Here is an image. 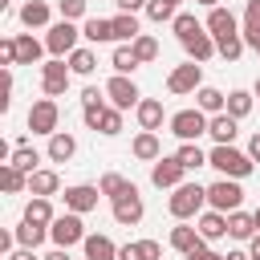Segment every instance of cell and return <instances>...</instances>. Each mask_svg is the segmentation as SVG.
Segmentation results:
<instances>
[{"instance_id":"1","label":"cell","mask_w":260,"mask_h":260,"mask_svg":"<svg viewBox=\"0 0 260 260\" xmlns=\"http://www.w3.org/2000/svg\"><path fill=\"white\" fill-rule=\"evenodd\" d=\"M203 203H207V187H199V183H179L175 195H171V215H175V219H191Z\"/></svg>"},{"instance_id":"2","label":"cell","mask_w":260,"mask_h":260,"mask_svg":"<svg viewBox=\"0 0 260 260\" xmlns=\"http://www.w3.org/2000/svg\"><path fill=\"white\" fill-rule=\"evenodd\" d=\"M207 167H215V171H223V175H232V179L252 175V158L240 154V150H232V146H215V150L207 154Z\"/></svg>"},{"instance_id":"3","label":"cell","mask_w":260,"mask_h":260,"mask_svg":"<svg viewBox=\"0 0 260 260\" xmlns=\"http://www.w3.org/2000/svg\"><path fill=\"white\" fill-rule=\"evenodd\" d=\"M57 118H61L57 102H53V98H41V102H32V110H28V130L53 138V134H57Z\"/></svg>"},{"instance_id":"4","label":"cell","mask_w":260,"mask_h":260,"mask_svg":"<svg viewBox=\"0 0 260 260\" xmlns=\"http://www.w3.org/2000/svg\"><path fill=\"white\" fill-rule=\"evenodd\" d=\"M171 134L183 138V142H195L199 134H207V118H203V110H179V114L171 118Z\"/></svg>"},{"instance_id":"5","label":"cell","mask_w":260,"mask_h":260,"mask_svg":"<svg viewBox=\"0 0 260 260\" xmlns=\"http://www.w3.org/2000/svg\"><path fill=\"white\" fill-rule=\"evenodd\" d=\"M49 236H53V244H57V248H69V244L85 240L81 215H77V211H69V215H57V219H53V228H49Z\"/></svg>"},{"instance_id":"6","label":"cell","mask_w":260,"mask_h":260,"mask_svg":"<svg viewBox=\"0 0 260 260\" xmlns=\"http://www.w3.org/2000/svg\"><path fill=\"white\" fill-rule=\"evenodd\" d=\"M240 199H244V191H240L232 179H219V183L207 187V203H211V211H236Z\"/></svg>"},{"instance_id":"7","label":"cell","mask_w":260,"mask_h":260,"mask_svg":"<svg viewBox=\"0 0 260 260\" xmlns=\"http://www.w3.org/2000/svg\"><path fill=\"white\" fill-rule=\"evenodd\" d=\"M77 28H73V20H61V24H53L49 28V37H45V49L53 53V57H65V53H73V45H77Z\"/></svg>"},{"instance_id":"8","label":"cell","mask_w":260,"mask_h":260,"mask_svg":"<svg viewBox=\"0 0 260 260\" xmlns=\"http://www.w3.org/2000/svg\"><path fill=\"white\" fill-rule=\"evenodd\" d=\"M41 85H45V98H61V93L69 89V69H65V61H61V57H53V61L45 65Z\"/></svg>"},{"instance_id":"9","label":"cell","mask_w":260,"mask_h":260,"mask_svg":"<svg viewBox=\"0 0 260 260\" xmlns=\"http://www.w3.org/2000/svg\"><path fill=\"white\" fill-rule=\"evenodd\" d=\"M114 219H118V223H126V228L142 219V195H138V187H130L126 195H118V199H114Z\"/></svg>"},{"instance_id":"10","label":"cell","mask_w":260,"mask_h":260,"mask_svg":"<svg viewBox=\"0 0 260 260\" xmlns=\"http://www.w3.org/2000/svg\"><path fill=\"white\" fill-rule=\"evenodd\" d=\"M199 81H203V69H199L195 61H187V65H179V69L167 77V89H171V93H191Z\"/></svg>"},{"instance_id":"11","label":"cell","mask_w":260,"mask_h":260,"mask_svg":"<svg viewBox=\"0 0 260 260\" xmlns=\"http://www.w3.org/2000/svg\"><path fill=\"white\" fill-rule=\"evenodd\" d=\"M106 93H110V102H114V110H130L134 102H138V85L130 81V77H110V85H106Z\"/></svg>"},{"instance_id":"12","label":"cell","mask_w":260,"mask_h":260,"mask_svg":"<svg viewBox=\"0 0 260 260\" xmlns=\"http://www.w3.org/2000/svg\"><path fill=\"white\" fill-rule=\"evenodd\" d=\"M183 171H187V167H183L179 158H158V162L150 167V183H154V187H179V183H183Z\"/></svg>"},{"instance_id":"13","label":"cell","mask_w":260,"mask_h":260,"mask_svg":"<svg viewBox=\"0 0 260 260\" xmlns=\"http://www.w3.org/2000/svg\"><path fill=\"white\" fill-rule=\"evenodd\" d=\"M98 195H102V187H89V183H77V187H69L65 191V207L69 211H93L98 207Z\"/></svg>"},{"instance_id":"14","label":"cell","mask_w":260,"mask_h":260,"mask_svg":"<svg viewBox=\"0 0 260 260\" xmlns=\"http://www.w3.org/2000/svg\"><path fill=\"white\" fill-rule=\"evenodd\" d=\"M207 28H211V37H215V41H223V37H236V16H232L228 8H211V16H207Z\"/></svg>"},{"instance_id":"15","label":"cell","mask_w":260,"mask_h":260,"mask_svg":"<svg viewBox=\"0 0 260 260\" xmlns=\"http://www.w3.org/2000/svg\"><path fill=\"white\" fill-rule=\"evenodd\" d=\"M207 134H211L219 146H232V138H236V118H232V114H215V118L207 122Z\"/></svg>"},{"instance_id":"16","label":"cell","mask_w":260,"mask_h":260,"mask_svg":"<svg viewBox=\"0 0 260 260\" xmlns=\"http://www.w3.org/2000/svg\"><path fill=\"white\" fill-rule=\"evenodd\" d=\"M81 244H85V260H114L118 256V248H114L110 236H85Z\"/></svg>"},{"instance_id":"17","label":"cell","mask_w":260,"mask_h":260,"mask_svg":"<svg viewBox=\"0 0 260 260\" xmlns=\"http://www.w3.org/2000/svg\"><path fill=\"white\" fill-rule=\"evenodd\" d=\"M138 122H142V130H158L162 126V102L158 98H142L138 102Z\"/></svg>"},{"instance_id":"18","label":"cell","mask_w":260,"mask_h":260,"mask_svg":"<svg viewBox=\"0 0 260 260\" xmlns=\"http://www.w3.org/2000/svg\"><path fill=\"white\" fill-rule=\"evenodd\" d=\"M57 187H61L57 171H37V175H28V191H32L37 199H49V195H53Z\"/></svg>"},{"instance_id":"19","label":"cell","mask_w":260,"mask_h":260,"mask_svg":"<svg viewBox=\"0 0 260 260\" xmlns=\"http://www.w3.org/2000/svg\"><path fill=\"white\" fill-rule=\"evenodd\" d=\"M199 244H203L199 228H187V223L171 228V248H175V252H191V248H199Z\"/></svg>"},{"instance_id":"20","label":"cell","mask_w":260,"mask_h":260,"mask_svg":"<svg viewBox=\"0 0 260 260\" xmlns=\"http://www.w3.org/2000/svg\"><path fill=\"white\" fill-rule=\"evenodd\" d=\"M244 45H260V0H248L244 8Z\"/></svg>"},{"instance_id":"21","label":"cell","mask_w":260,"mask_h":260,"mask_svg":"<svg viewBox=\"0 0 260 260\" xmlns=\"http://www.w3.org/2000/svg\"><path fill=\"white\" fill-rule=\"evenodd\" d=\"M110 24H114V41H130V45H134V41L142 37V32H138V16H134V12H122V16H114Z\"/></svg>"},{"instance_id":"22","label":"cell","mask_w":260,"mask_h":260,"mask_svg":"<svg viewBox=\"0 0 260 260\" xmlns=\"http://www.w3.org/2000/svg\"><path fill=\"white\" fill-rule=\"evenodd\" d=\"M41 61V41H32V32L16 37V65H37Z\"/></svg>"},{"instance_id":"23","label":"cell","mask_w":260,"mask_h":260,"mask_svg":"<svg viewBox=\"0 0 260 260\" xmlns=\"http://www.w3.org/2000/svg\"><path fill=\"white\" fill-rule=\"evenodd\" d=\"M199 236H203V240H219V236H228V219H223V211H207V215H199Z\"/></svg>"},{"instance_id":"24","label":"cell","mask_w":260,"mask_h":260,"mask_svg":"<svg viewBox=\"0 0 260 260\" xmlns=\"http://www.w3.org/2000/svg\"><path fill=\"white\" fill-rule=\"evenodd\" d=\"M81 37H85V41H93V45L114 41V24H110V20H102V16H89V20H85V28H81Z\"/></svg>"},{"instance_id":"25","label":"cell","mask_w":260,"mask_h":260,"mask_svg":"<svg viewBox=\"0 0 260 260\" xmlns=\"http://www.w3.org/2000/svg\"><path fill=\"white\" fill-rule=\"evenodd\" d=\"M183 49L191 53V61H207V57L215 53V41H211L207 32H195V37H187V41H183Z\"/></svg>"},{"instance_id":"26","label":"cell","mask_w":260,"mask_h":260,"mask_svg":"<svg viewBox=\"0 0 260 260\" xmlns=\"http://www.w3.org/2000/svg\"><path fill=\"white\" fill-rule=\"evenodd\" d=\"M73 150H77L73 134H53V138H49V158H53V162H69Z\"/></svg>"},{"instance_id":"27","label":"cell","mask_w":260,"mask_h":260,"mask_svg":"<svg viewBox=\"0 0 260 260\" xmlns=\"http://www.w3.org/2000/svg\"><path fill=\"white\" fill-rule=\"evenodd\" d=\"M252 232H256V219H252V215H244V211H232V215H228V236L252 240Z\"/></svg>"},{"instance_id":"28","label":"cell","mask_w":260,"mask_h":260,"mask_svg":"<svg viewBox=\"0 0 260 260\" xmlns=\"http://www.w3.org/2000/svg\"><path fill=\"white\" fill-rule=\"evenodd\" d=\"M20 20H24L28 28H41V24L49 20V4H45V0H28V4L20 8Z\"/></svg>"},{"instance_id":"29","label":"cell","mask_w":260,"mask_h":260,"mask_svg":"<svg viewBox=\"0 0 260 260\" xmlns=\"http://www.w3.org/2000/svg\"><path fill=\"white\" fill-rule=\"evenodd\" d=\"M37 162H41V154H37L32 146H16V150H12V162H8V167L24 171V175H37Z\"/></svg>"},{"instance_id":"30","label":"cell","mask_w":260,"mask_h":260,"mask_svg":"<svg viewBox=\"0 0 260 260\" xmlns=\"http://www.w3.org/2000/svg\"><path fill=\"white\" fill-rule=\"evenodd\" d=\"M45 236H49V228H45V223H28V219H24V223L16 228V240H20V248H37Z\"/></svg>"},{"instance_id":"31","label":"cell","mask_w":260,"mask_h":260,"mask_svg":"<svg viewBox=\"0 0 260 260\" xmlns=\"http://www.w3.org/2000/svg\"><path fill=\"white\" fill-rule=\"evenodd\" d=\"M199 110H203V114H219V110H228V98H223L219 89L203 85V89H199Z\"/></svg>"},{"instance_id":"32","label":"cell","mask_w":260,"mask_h":260,"mask_svg":"<svg viewBox=\"0 0 260 260\" xmlns=\"http://www.w3.org/2000/svg\"><path fill=\"white\" fill-rule=\"evenodd\" d=\"M175 158H179V162H183V167H187V171H199V167H207V154H203V150H199V146H195V142H183V146H179V154H175Z\"/></svg>"},{"instance_id":"33","label":"cell","mask_w":260,"mask_h":260,"mask_svg":"<svg viewBox=\"0 0 260 260\" xmlns=\"http://www.w3.org/2000/svg\"><path fill=\"white\" fill-rule=\"evenodd\" d=\"M248 110H252V93H244V89H232V93H228V114L240 122Z\"/></svg>"},{"instance_id":"34","label":"cell","mask_w":260,"mask_h":260,"mask_svg":"<svg viewBox=\"0 0 260 260\" xmlns=\"http://www.w3.org/2000/svg\"><path fill=\"white\" fill-rule=\"evenodd\" d=\"M134 154H138V158H158V138H154V130H142V134L134 138Z\"/></svg>"},{"instance_id":"35","label":"cell","mask_w":260,"mask_h":260,"mask_svg":"<svg viewBox=\"0 0 260 260\" xmlns=\"http://www.w3.org/2000/svg\"><path fill=\"white\" fill-rule=\"evenodd\" d=\"M24 219H28V223H53V207H49V199H32V203L24 207Z\"/></svg>"},{"instance_id":"36","label":"cell","mask_w":260,"mask_h":260,"mask_svg":"<svg viewBox=\"0 0 260 260\" xmlns=\"http://www.w3.org/2000/svg\"><path fill=\"white\" fill-rule=\"evenodd\" d=\"M215 53H219L223 61H236V57L244 53V37L236 32V37H223V41H215Z\"/></svg>"},{"instance_id":"37","label":"cell","mask_w":260,"mask_h":260,"mask_svg":"<svg viewBox=\"0 0 260 260\" xmlns=\"http://www.w3.org/2000/svg\"><path fill=\"white\" fill-rule=\"evenodd\" d=\"M130 49H134L138 65H146V61H154V57H158V41H154V37H138V41H134Z\"/></svg>"},{"instance_id":"38","label":"cell","mask_w":260,"mask_h":260,"mask_svg":"<svg viewBox=\"0 0 260 260\" xmlns=\"http://www.w3.org/2000/svg\"><path fill=\"white\" fill-rule=\"evenodd\" d=\"M195 32H203V28H199V20H195L191 12H179V16H175V37H179V41H187V37H195Z\"/></svg>"},{"instance_id":"39","label":"cell","mask_w":260,"mask_h":260,"mask_svg":"<svg viewBox=\"0 0 260 260\" xmlns=\"http://www.w3.org/2000/svg\"><path fill=\"white\" fill-rule=\"evenodd\" d=\"M114 69H118L122 77H126V73H134V69H138V57H134V49H126V45H122V49H114Z\"/></svg>"},{"instance_id":"40","label":"cell","mask_w":260,"mask_h":260,"mask_svg":"<svg viewBox=\"0 0 260 260\" xmlns=\"http://www.w3.org/2000/svg\"><path fill=\"white\" fill-rule=\"evenodd\" d=\"M69 69L73 73H93V53L89 49H73L69 53Z\"/></svg>"},{"instance_id":"41","label":"cell","mask_w":260,"mask_h":260,"mask_svg":"<svg viewBox=\"0 0 260 260\" xmlns=\"http://www.w3.org/2000/svg\"><path fill=\"white\" fill-rule=\"evenodd\" d=\"M130 187H134V183H126L122 175H106V179H102V195H110V199H118V195H126Z\"/></svg>"},{"instance_id":"42","label":"cell","mask_w":260,"mask_h":260,"mask_svg":"<svg viewBox=\"0 0 260 260\" xmlns=\"http://www.w3.org/2000/svg\"><path fill=\"white\" fill-rule=\"evenodd\" d=\"M146 16L158 20V24H162V20H175V4H171V0H150V4H146Z\"/></svg>"},{"instance_id":"43","label":"cell","mask_w":260,"mask_h":260,"mask_svg":"<svg viewBox=\"0 0 260 260\" xmlns=\"http://www.w3.org/2000/svg\"><path fill=\"white\" fill-rule=\"evenodd\" d=\"M0 179H4V191H24V187H28V175H24V171H16V167H4V175H0Z\"/></svg>"},{"instance_id":"44","label":"cell","mask_w":260,"mask_h":260,"mask_svg":"<svg viewBox=\"0 0 260 260\" xmlns=\"http://www.w3.org/2000/svg\"><path fill=\"white\" fill-rule=\"evenodd\" d=\"M98 130H102V134H118V130H122V110H106V118H102Z\"/></svg>"},{"instance_id":"45","label":"cell","mask_w":260,"mask_h":260,"mask_svg":"<svg viewBox=\"0 0 260 260\" xmlns=\"http://www.w3.org/2000/svg\"><path fill=\"white\" fill-rule=\"evenodd\" d=\"M57 8H61L65 20H77V16L85 12V0H57Z\"/></svg>"},{"instance_id":"46","label":"cell","mask_w":260,"mask_h":260,"mask_svg":"<svg viewBox=\"0 0 260 260\" xmlns=\"http://www.w3.org/2000/svg\"><path fill=\"white\" fill-rule=\"evenodd\" d=\"M0 61L4 65H16V41H0Z\"/></svg>"},{"instance_id":"47","label":"cell","mask_w":260,"mask_h":260,"mask_svg":"<svg viewBox=\"0 0 260 260\" xmlns=\"http://www.w3.org/2000/svg\"><path fill=\"white\" fill-rule=\"evenodd\" d=\"M118 260H142V244H122L118 248Z\"/></svg>"},{"instance_id":"48","label":"cell","mask_w":260,"mask_h":260,"mask_svg":"<svg viewBox=\"0 0 260 260\" xmlns=\"http://www.w3.org/2000/svg\"><path fill=\"white\" fill-rule=\"evenodd\" d=\"M138 244H142V260H158V256H162V248H158L154 240H138Z\"/></svg>"},{"instance_id":"49","label":"cell","mask_w":260,"mask_h":260,"mask_svg":"<svg viewBox=\"0 0 260 260\" xmlns=\"http://www.w3.org/2000/svg\"><path fill=\"white\" fill-rule=\"evenodd\" d=\"M187 260H223V256H215L211 248H203V244H199V248H191V252H187Z\"/></svg>"},{"instance_id":"50","label":"cell","mask_w":260,"mask_h":260,"mask_svg":"<svg viewBox=\"0 0 260 260\" xmlns=\"http://www.w3.org/2000/svg\"><path fill=\"white\" fill-rule=\"evenodd\" d=\"M114 4H118L122 12H138V8H146L150 0H114Z\"/></svg>"},{"instance_id":"51","label":"cell","mask_w":260,"mask_h":260,"mask_svg":"<svg viewBox=\"0 0 260 260\" xmlns=\"http://www.w3.org/2000/svg\"><path fill=\"white\" fill-rule=\"evenodd\" d=\"M248 158L260 162V134H252V142H248Z\"/></svg>"},{"instance_id":"52","label":"cell","mask_w":260,"mask_h":260,"mask_svg":"<svg viewBox=\"0 0 260 260\" xmlns=\"http://www.w3.org/2000/svg\"><path fill=\"white\" fill-rule=\"evenodd\" d=\"M8 260H37V256H32V248H20V252H12Z\"/></svg>"},{"instance_id":"53","label":"cell","mask_w":260,"mask_h":260,"mask_svg":"<svg viewBox=\"0 0 260 260\" xmlns=\"http://www.w3.org/2000/svg\"><path fill=\"white\" fill-rule=\"evenodd\" d=\"M45 260H69V252H65V248H57V252H49Z\"/></svg>"},{"instance_id":"54","label":"cell","mask_w":260,"mask_h":260,"mask_svg":"<svg viewBox=\"0 0 260 260\" xmlns=\"http://www.w3.org/2000/svg\"><path fill=\"white\" fill-rule=\"evenodd\" d=\"M252 260H260V236H252Z\"/></svg>"},{"instance_id":"55","label":"cell","mask_w":260,"mask_h":260,"mask_svg":"<svg viewBox=\"0 0 260 260\" xmlns=\"http://www.w3.org/2000/svg\"><path fill=\"white\" fill-rule=\"evenodd\" d=\"M223 260H252V256H244V252H228Z\"/></svg>"},{"instance_id":"56","label":"cell","mask_w":260,"mask_h":260,"mask_svg":"<svg viewBox=\"0 0 260 260\" xmlns=\"http://www.w3.org/2000/svg\"><path fill=\"white\" fill-rule=\"evenodd\" d=\"M195 4H207V8H219V0H195Z\"/></svg>"},{"instance_id":"57","label":"cell","mask_w":260,"mask_h":260,"mask_svg":"<svg viewBox=\"0 0 260 260\" xmlns=\"http://www.w3.org/2000/svg\"><path fill=\"white\" fill-rule=\"evenodd\" d=\"M252 219H256V228H260V207H256V211H252Z\"/></svg>"},{"instance_id":"58","label":"cell","mask_w":260,"mask_h":260,"mask_svg":"<svg viewBox=\"0 0 260 260\" xmlns=\"http://www.w3.org/2000/svg\"><path fill=\"white\" fill-rule=\"evenodd\" d=\"M256 98H260V77H256Z\"/></svg>"},{"instance_id":"59","label":"cell","mask_w":260,"mask_h":260,"mask_svg":"<svg viewBox=\"0 0 260 260\" xmlns=\"http://www.w3.org/2000/svg\"><path fill=\"white\" fill-rule=\"evenodd\" d=\"M256 53H260V45H256Z\"/></svg>"},{"instance_id":"60","label":"cell","mask_w":260,"mask_h":260,"mask_svg":"<svg viewBox=\"0 0 260 260\" xmlns=\"http://www.w3.org/2000/svg\"><path fill=\"white\" fill-rule=\"evenodd\" d=\"M171 4H179V0H171Z\"/></svg>"}]
</instances>
